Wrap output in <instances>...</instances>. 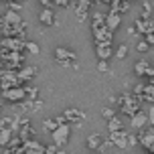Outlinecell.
<instances>
[{"label":"cell","instance_id":"49","mask_svg":"<svg viewBox=\"0 0 154 154\" xmlns=\"http://www.w3.org/2000/svg\"><path fill=\"white\" fill-rule=\"evenodd\" d=\"M0 116H2V108H0Z\"/></svg>","mask_w":154,"mask_h":154},{"label":"cell","instance_id":"42","mask_svg":"<svg viewBox=\"0 0 154 154\" xmlns=\"http://www.w3.org/2000/svg\"><path fill=\"white\" fill-rule=\"evenodd\" d=\"M41 4H43V8H51L53 6V0H38Z\"/></svg>","mask_w":154,"mask_h":154},{"label":"cell","instance_id":"24","mask_svg":"<svg viewBox=\"0 0 154 154\" xmlns=\"http://www.w3.org/2000/svg\"><path fill=\"white\" fill-rule=\"evenodd\" d=\"M140 101H154V85L150 83H144V89L140 93Z\"/></svg>","mask_w":154,"mask_h":154},{"label":"cell","instance_id":"17","mask_svg":"<svg viewBox=\"0 0 154 154\" xmlns=\"http://www.w3.org/2000/svg\"><path fill=\"white\" fill-rule=\"evenodd\" d=\"M38 20H41V24H45V26H55V23H57L55 12L51 8H43L41 14H38Z\"/></svg>","mask_w":154,"mask_h":154},{"label":"cell","instance_id":"14","mask_svg":"<svg viewBox=\"0 0 154 154\" xmlns=\"http://www.w3.org/2000/svg\"><path fill=\"white\" fill-rule=\"evenodd\" d=\"M138 142L142 144L144 148H150L154 146V128H148V130H140L138 132Z\"/></svg>","mask_w":154,"mask_h":154},{"label":"cell","instance_id":"30","mask_svg":"<svg viewBox=\"0 0 154 154\" xmlns=\"http://www.w3.org/2000/svg\"><path fill=\"white\" fill-rule=\"evenodd\" d=\"M45 154H67L65 150H63V146H57V144H49V146L45 148Z\"/></svg>","mask_w":154,"mask_h":154},{"label":"cell","instance_id":"23","mask_svg":"<svg viewBox=\"0 0 154 154\" xmlns=\"http://www.w3.org/2000/svg\"><path fill=\"white\" fill-rule=\"evenodd\" d=\"M106 26V14L103 12H91V31Z\"/></svg>","mask_w":154,"mask_h":154},{"label":"cell","instance_id":"6","mask_svg":"<svg viewBox=\"0 0 154 154\" xmlns=\"http://www.w3.org/2000/svg\"><path fill=\"white\" fill-rule=\"evenodd\" d=\"M41 108H43V101L41 100H24L20 103H16V109L20 114H26V116H32V114H37V112H41Z\"/></svg>","mask_w":154,"mask_h":154},{"label":"cell","instance_id":"8","mask_svg":"<svg viewBox=\"0 0 154 154\" xmlns=\"http://www.w3.org/2000/svg\"><path fill=\"white\" fill-rule=\"evenodd\" d=\"M24 43H26V38L4 37L0 45H2V49H8V51H14V53H23V51H24Z\"/></svg>","mask_w":154,"mask_h":154},{"label":"cell","instance_id":"22","mask_svg":"<svg viewBox=\"0 0 154 154\" xmlns=\"http://www.w3.org/2000/svg\"><path fill=\"white\" fill-rule=\"evenodd\" d=\"M2 18H4V23H6V24H12V26H16V24L23 23V16H20V12H14V10H6Z\"/></svg>","mask_w":154,"mask_h":154},{"label":"cell","instance_id":"3","mask_svg":"<svg viewBox=\"0 0 154 154\" xmlns=\"http://www.w3.org/2000/svg\"><path fill=\"white\" fill-rule=\"evenodd\" d=\"M63 118H65V124H73V126H81L85 120V112L83 109H79V108H67L65 112H63Z\"/></svg>","mask_w":154,"mask_h":154},{"label":"cell","instance_id":"45","mask_svg":"<svg viewBox=\"0 0 154 154\" xmlns=\"http://www.w3.org/2000/svg\"><path fill=\"white\" fill-rule=\"evenodd\" d=\"M150 154H154V146H152V148H150Z\"/></svg>","mask_w":154,"mask_h":154},{"label":"cell","instance_id":"27","mask_svg":"<svg viewBox=\"0 0 154 154\" xmlns=\"http://www.w3.org/2000/svg\"><path fill=\"white\" fill-rule=\"evenodd\" d=\"M59 126H61V124L57 122V116H53V118H45V120H43V128L49 130V132H55Z\"/></svg>","mask_w":154,"mask_h":154},{"label":"cell","instance_id":"16","mask_svg":"<svg viewBox=\"0 0 154 154\" xmlns=\"http://www.w3.org/2000/svg\"><path fill=\"white\" fill-rule=\"evenodd\" d=\"M95 53H97V57H100V61H108L109 57L114 55L112 43H97V45H95Z\"/></svg>","mask_w":154,"mask_h":154},{"label":"cell","instance_id":"48","mask_svg":"<svg viewBox=\"0 0 154 154\" xmlns=\"http://www.w3.org/2000/svg\"><path fill=\"white\" fill-rule=\"evenodd\" d=\"M0 4H4V0H0Z\"/></svg>","mask_w":154,"mask_h":154},{"label":"cell","instance_id":"19","mask_svg":"<svg viewBox=\"0 0 154 154\" xmlns=\"http://www.w3.org/2000/svg\"><path fill=\"white\" fill-rule=\"evenodd\" d=\"M122 23V14H118V12H112L109 10L108 14H106V26H108L109 31H116L118 26Z\"/></svg>","mask_w":154,"mask_h":154},{"label":"cell","instance_id":"12","mask_svg":"<svg viewBox=\"0 0 154 154\" xmlns=\"http://www.w3.org/2000/svg\"><path fill=\"white\" fill-rule=\"evenodd\" d=\"M148 124V112H144V109H140V112H136V114L130 118V126L134 128V130H144V126Z\"/></svg>","mask_w":154,"mask_h":154},{"label":"cell","instance_id":"2","mask_svg":"<svg viewBox=\"0 0 154 154\" xmlns=\"http://www.w3.org/2000/svg\"><path fill=\"white\" fill-rule=\"evenodd\" d=\"M53 55H55V61L59 63L61 67H71V69H77V65H79L77 55L73 53L71 49H67V47H57Z\"/></svg>","mask_w":154,"mask_h":154},{"label":"cell","instance_id":"38","mask_svg":"<svg viewBox=\"0 0 154 154\" xmlns=\"http://www.w3.org/2000/svg\"><path fill=\"white\" fill-rule=\"evenodd\" d=\"M2 154H24V150L23 148H6Z\"/></svg>","mask_w":154,"mask_h":154},{"label":"cell","instance_id":"37","mask_svg":"<svg viewBox=\"0 0 154 154\" xmlns=\"http://www.w3.org/2000/svg\"><path fill=\"white\" fill-rule=\"evenodd\" d=\"M53 4H57V6H61V8H67V6H71L73 2H71V0H53Z\"/></svg>","mask_w":154,"mask_h":154},{"label":"cell","instance_id":"13","mask_svg":"<svg viewBox=\"0 0 154 154\" xmlns=\"http://www.w3.org/2000/svg\"><path fill=\"white\" fill-rule=\"evenodd\" d=\"M91 32H93V41H95V45H97V43H112V41H114V31H109L108 26L97 29V31H91Z\"/></svg>","mask_w":154,"mask_h":154},{"label":"cell","instance_id":"26","mask_svg":"<svg viewBox=\"0 0 154 154\" xmlns=\"http://www.w3.org/2000/svg\"><path fill=\"white\" fill-rule=\"evenodd\" d=\"M118 130H124V122L122 118L114 116L112 120H108V132H118Z\"/></svg>","mask_w":154,"mask_h":154},{"label":"cell","instance_id":"31","mask_svg":"<svg viewBox=\"0 0 154 154\" xmlns=\"http://www.w3.org/2000/svg\"><path fill=\"white\" fill-rule=\"evenodd\" d=\"M116 59H126V57H128V47L126 45H120L118 47V49H116Z\"/></svg>","mask_w":154,"mask_h":154},{"label":"cell","instance_id":"41","mask_svg":"<svg viewBox=\"0 0 154 154\" xmlns=\"http://www.w3.org/2000/svg\"><path fill=\"white\" fill-rule=\"evenodd\" d=\"M144 41H146L150 47H154V31L150 32V35H146V37H144Z\"/></svg>","mask_w":154,"mask_h":154},{"label":"cell","instance_id":"28","mask_svg":"<svg viewBox=\"0 0 154 154\" xmlns=\"http://www.w3.org/2000/svg\"><path fill=\"white\" fill-rule=\"evenodd\" d=\"M12 136H14V132H10V130H0V146L6 148L8 144H10V140H12Z\"/></svg>","mask_w":154,"mask_h":154},{"label":"cell","instance_id":"32","mask_svg":"<svg viewBox=\"0 0 154 154\" xmlns=\"http://www.w3.org/2000/svg\"><path fill=\"white\" fill-rule=\"evenodd\" d=\"M116 116V109L109 108V106H106V108H101V118H106V120H112Z\"/></svg>","mask_w":154,"mask_h":154},{"label":"cell","instance_id":"15","mask_svg":"<svg viewBox=\"0 0 154 154\" xmlns=\"http://www.w3.org/2000/svg\"><path fill=\"white\" fill-rule=\"evenodd\" d=\"M45 148L47 146H43L37 138H35V140H29V142H24V144H23L24 154H45Z\"/></svg>","mask_w":154,"mask_h":154},{"label":"cell","instance_id":"34","mask_svg":"<svg viewBox=\"0 0 154 154\" xmlns=\"http://www.w3.org/2000/svg\"><path fill=\"white\" fill-rule=\"evenodd\" d=\"M150 12H152V4H150V2H148V0H144V2H142V16H150Z\"/></svg>","mask_w":154,"mask_h":154},{"label":"cell","instance_id":"5","mask_svg":"<svg viewBox=\"0 0 154 154\" xmlns=\"http://www.w3.org/2000/svg\"><path fill=\"white\" fill-rule=\"evenodd\" d=\"M0 95L6 101H12V103H20V101L26 100V93H24V87L18 85V87H10L6 91H0Z\"/></svg>","mask_w":154,"mask_h":154},{"label":"cell","instance_id":"18","mask_svg":"<svg viewBox=\"0 0 154 154\" xmlns=\"http://www.w3.org/2000/svg\"><path fill=\"white\" fill-rule=\"evenodd\" d=\"M101 144H103V140H101L100 134H89L87 136V140H85V146H87V150H101Z\"/></svg>","mask_w":154,"mask_h":154},{"label":"cell","instance_id":"51","mask_svg":"<svg viewBox=\"0 0 154 154\" xmlns=\"http://www.w3.org/2000/svg\"><path fill=\"white\" fill-rule=\"evenodd\" d=\"M89 154H91V152H89Z\"/></svg>","mask_w":154,"mask_h":154},{"label":"cell","instance_id":"36","mask_svg":"<svg viewBox=\"0 0 154 154\" xmlns=\"http://www.w3.org/2000/svg\"><path fill=\"white\" fill-rule=\"evenodd\" d=\"M97 71H100V73H106V71H109V63H108V61H100V63H97Z\"/></svg>","mask_w":154,"mask_h":154},{"label":"cell","instance_id":"4","mask_svg":"<svg viewBox=\"0 0 154 154\" xmlns=\"http://www.w3.org/2000/svg\"><path fill=\"white\" fill-rule=\"evenodd\" d=\"M69 134H71V126L69 124H61L55 132H51L53 144H57V146H65V144L69 142Z\"/></svg>","mask_w":154,"mask_h":154},{"label":"cell","instance_id":"21","mask_svg":"<svg viewBox=\"0 0 154 154\" xmlns=\"http://www.w3.org/2000/svg\"><path fill=\"white\" fill-rule=\"evenodd\" d=\"M148 69H150L148 59H140V61H136V65H134V75H136V77H146Z\"/></svg>","mask_w":154,"mask_h":154},{"label":"cell","instance_id":"25","mask_svg":"<svg viewBox=\"0 0 154 154\" xmlns=\"http://www.w3.org/2000/svg\"><path fill=\"white\" fill-rule=\"evenodd\" d=\"M24 93H26V100H41L38 97V93H41V89H38L37 85H32V83H24Z\"/></svg>","mask_w":154,"mask_h":154},{"label":"cell","instance_id":"43","mask_svg":"<svg viewBox=\"0 0 154 154\" xmlns=\"http://www.w3.org/2000/svg\"><path fill=\"white\" fill-rule=\"evenodd\" d=\"M128 35H138V31H136L134 26H130V29H128Z\"/></svg>","mask_w":154,"mask_h":154},{"label":"cell","instance_id":"7","mask_svg":"<svg viewBox=\"0 0 154 154\" xmlns=\"http://www.w3.org/2000/svg\"><path fill=\"white\" fill-rule=\"evenodd\" d=\"M134 29L138 31V35H142V37H146V35H150V32L154 31V18L152 16H140V18H136L134 20Z\"/></svg>","mask_w":154,"mask_h":154},{"label":"cell","instance_id":"33","mask_svg":"<svg viewBox=\"0 0 154 154\" xmlns=\"http://www.w3.org/2000/svg\"><path fill=\"white\" fill-rule=\"evenodd\" d=\"M136 144H140V142H138V134H132V132H128V148H134Z\"/></svg>","mask_w":154,"mask_h":154},{"label":"cell","instance_id":"20","mask_svg":"<svg viewBox=\"0 0 154 154\" xmlns=\"http://www.w3.org/2000/svg\"><path fill=\"white\" fill-rule=\"evenodd\" d=\"M16 134H18V138L23 140V142L35 140V136H37V132H35V128H32V124H29V126H23V128L16 132Z\"/></svg>","mask_w":154,"mask_h":154},{"label":"cell","instance_id":"39","mask_svg":"<svg viewBox=\"0 0 154 154\" xmlns=\"http://www.w3.org/2000/svg\"><path fill=\"white\" fill-rule=\"evenodd\" d=\"M148 124L154 128V106H150V109H148Z\"/></svg>","mask_w":154,"mask_h":154},{"label":"cell","instance_id":"9","mask_svg":"<svg viewBox=\"0 0 154 154\" xmlns=\"http://www.w3.org/2000/svg\"><path fill=\"white\" fill-rule=\"evenodd\" d=\"M75 16H77V23H85V20L91 16V2L79 0L75 4Z\"/></svg>","mask_w":154,"mask_h":154},{"label":"cell","instance_id":"1","mask_svg":"<svg viewBox=\"0 0 154 154\" xmlns=\"http://www.w3.org/2000/svg\"><path fill=\"white\" fill-rule=\"evenodd\" d=\"M116 106L122 109V114H126V116H130V118H132L136 112H140V109H142V101H140L132 91H124V93H120V95H118Z\"/></svg>","mask_w":154,"mask_h":154},{"label":"cell","instance_id":"35","mask_svg":"<svg viewBox=\"0 0 154 154\" xmlns=\"http://www.w3.org/2000/svg\"><path fill=\"white\" fill-rule=\"evenodd\" d=\"M136 49H138V53H146L148 49H150V45H148L146 41L142 38V41H138V45H136Z\"/></svg>","mask_w":154,"mask_h":154},{"label":"cell","instance_id":"50","mask_svg":"<svg viewBox=\"0 0 154 154\" xmlns=\"http://www.w3.org/2000/svg\"><path fill=\"white\" fill-rule=\"evenodd\" d=\"M128 2H134V0H128Z\"/></svg>","mask_w":154,"mask_h":154},{"label":"cell","instance_id":"10","mask_svg":"<svg viewBox=\"0 0 154 154\" xmlns=\"http://www.w3.org/2000/svg\"><path fill=\"white\" fill-rule=\"evenodd\" d=\"M108 140L114 144V146H118L120 150H126L128 148V132L126 130H118V132H109Z\"/></svg>","mask_w":154,"mask_h":154},{"label":"cell","instance_id":"11","mask_svg":"<svg viewBox=\"0 0 154 154\" xmlns=\"http://www.w3.org/2000/svg\"><path fill=\"white\" fill-rule=\"evenodd\" d=\"M38 73V67H35V65H24L23 69L16 71V75H18V79H20V85L24 83H31L32 79H35V75Z\"/></svg>","mask_w":154,"mask_h":154},{"label":"cell","instance_id":"47","mask_svg":"<svg viewBox=\"0 0 154 154\" xmlns=\"http://www.w3.org/2000/svg\"><path fill=\"white\" fill-rule=\"evenodd\" d=\"M87 2H91V4H93V2H95V0H87Z\"/></svg>","mask_w":154,"mask_h":154},{"label":"cell","instance_id":"40","mask_svg":"<svg viewBox=\"0 0 154 154\" xmlns=\"http://www.w3.org/2000/svg\"><path fill=\"white\" fill-rule=\"evenodd\" d=\"M148 83H150V85H154V67H152V65H150V69H148Z\"/></svg>","mask_w":154,"mask_h":154},{"label":"cell","instance_id":"44","mask_svg":"<svg viewBox=\"0 0 154 154\" xmlns=\"http://www.w3.org/2000/svg\"><path fill=\"white\" fill-rule=\"evenodd\" d=\"M95 2H97V4H109L112 0H95Z\"/></svg>","mask_w":154,"mask_h":154},{"label":"cell","instance_id":"46","mask_svg":"<svg viewBox=\"0 0 154 154\" xmlns=\"http://www.w3.org/2000/svg\"><path fill=\"white\" fill-rule=\"evenodd\" d=\"M20 2H23V4H24V2H29V0H20Z\"/></svg>","mask_w":154,"mask_h":154},{"label":"cell","instance_id":"29","mask_svg":"<svg viewBox=\"0 0 154 154\" xmlns=\"http://www.w3.org/2000/svg\"><path fill=\"white\" fill-rule=\"evenodd\" d=\"M24 51L29 55H38L41 53V47H38V43H35V41H26V43H24Z\"/></svg>","mask_w":154,"mask_h":154}]
</instances>
